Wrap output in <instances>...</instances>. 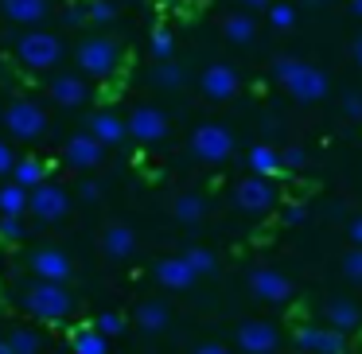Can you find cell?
I'll return each mask as SVG.
<instances>
[{"mask_svg": "<svg viewBox=\"0 0 362 354\" xmlns=\"http://www.w3.org/2000/svg\"><path fill=\"white\" fill-rule=\"evenodd\" d=\"M273 74H276V82L296 98V102H308V105L320 102V98H327V90H331L327 74H323L320 66L304 63V59H276Z\"/></svg>", "mask_w": 362, "mask_h": 354, "instance_id": "6da1fadb", "label": "cell"}, {"mask_svg": "<svg viewBox=\"0 0 362 354\" xmlns=\"http://www.w3.org/2000/svg\"><path fill=\"white\" fill-rule=\"evenodd\" d=\"M4 129H8L16 141H35V136L47 133V113H43V105L28 102V98H16V102H8V110H4Z\"/></svg>", "mask_w": 362, "mask_h": 354, "instance_id": "7a4b0ae2", "label": "cell"}, {"mask_svg": "<svg viewBox=\"0 0 362 354\" xmlns=\"http://www.w3.org/2000/svg\"><path fill=\"white\" fill-rule=\"evenodd\" d=\"M191 156L203 164H222L234 156V133L226 125H199L191 133Z\"/></svg>", "mask_w": 362, "mask_h": 354, "instance_id": "3957f363", "label": "cell"}, {"mask_svg": "<svg viewBox=\"0 0 362 354\" xmlns=\"http://www.w3.org/2000/svg\"><path fill=\"white\" fill-rule=\"evenodd\" d=\"M16 55L28 71H51V66L63 59V43L51 32H28L24 40L16 43Z\"/></svg>", "mask_w": 362, "mask_h": 354, "instance_id": "277c9868", "label": "cell"}, {"mask_svg": "<svg viewBox=\"0 0 362 354\" xmlns=\"http://www.w3.org/2000/svg\"><path fill=\"white\" fill-rule=\"evenodd\" d=\"M71 292L63 288V284H47V281H40L32 292H28V312L32 315H40L43 323H55V319H63L66 312H71Z\"/></svg>", "mask_w": 362, "mask_h": 354, "instance_id": "5b68a950", "label": "cell"}, {"mask_svg": "<svg viewBox=\"0 0 362 354\" xmlns=\"http://www.w3.org/2000/svg\"><path fill=\"white\" fill-rule=\"evenodd\" d=\"M234 203L242 206L245 214H265L276 206V187L273 179H265V175H245L242 183L234 187Z\"/></svg>", "mask_w": 362, "mask_h": 354, "instance_id": "8992f818", "label": "cell"}, {"mask_svg": "<svg viewBox=\"0 0 362 354\" xmlns=\"http://www.w3.org/2000/svg\"><path fill=\"white\" fill-rule=\"evenodd\" d=\"M117 59H121V51L110 40H86L78 47V66L86 74H94V78H105V74L117 71Z\"/></svg>", "mask_w": 362, "mask_h": 354, "instance_id": "52a82bcc", "label": "cell"}, {"mask_svg": "<svg viewBox=\"0 0 362 354\" xmlns=\"http://www.w3.org/2000/svg\"><path fill=\"white\" fill-rule=\"evenodd\" d=\"M125 125H129V136H136L141 144H160L168 136V117L156 105H136Z\"/></svg>", "mask_w": 362, "mask_h": 354, "instance_id": "ba28073f", "label": "cell"}, {"mask_svg": "<svg viewBox=\"0 0 362 354\" xmlns=\"http://www.w3.org/2000/svg\"><path fill=\"white\" fill-rule=\"evenodd\" d=\"M250 288H253V296L265 300V304H288L292 300V281L284 273H276V269H253Z\"/></svg>", "mask_w": 362, "mask_h": 354, "instance_id": "9c48e42d", "label": "cell"}, {"mask_svg": "<svg viewBox=\"0 0 362 354\" xmlns=\"http://www.w3.org/2000/svg\"><path fill=\"white\" fill-rule=\"evenodd\" d=\"M238 71L234 66H226V63H211L203 74H199V90H203L211 102H226V98H234L238 94Z\"/></svg>", "mask_w": 362, "mask_h": 354, "instance_id": "30bf717a", "label": "cell"}, {"mask_svg": "<svg viewBox=\"0 0 362 354\" xmlns=\"http://www.w3.org/2000/svg\"><path fill=\"white\" fill-rule=\"evenodd\" d=\"M276 343H281V335H276L273 323L245 319L242 327H238V346H242L245 354H273Z\"/></svg>", "mask_w": 362, "mask_h": 354, "instance_id": "8fae6325", "label": "cell"}, {"mask_svg": "<svg viewBox=\"0 0 362 354\" xmlns=\"http://www.w3.org/2000/svg\"><path fill=\"white\" fill-rule=\"evenodd\" d=\"M32 211L40 222H59L71 211V199H66V191L59 183H43L40 191H32Z\"/></svg>", "mask_w": 362, "mask_h": 354, "instance_id": "7c38bea8", "label": "cell"}, {"mask_svg": "<svg viewBox=\"0 0 362 354\" xmlns=\"http://www.w3.org/2000/svg\"><path fill=\"white\" fill-rule=\"evenodd\" d=\"M296 343L312 354H343L346 338L335 327H296Z\"/></svg>", "mask_w": 362, "mask_h": 354, "instance_id": "4fadbf2b", "label": "cell"}, {"mask_svg": "<svg viewBox=\"0 0 362 354\" xmlns=\"http://www.w3.org/2000/svg\"><path fill=\"white\" fill-rule=\"evenodd\" d=\"M32 269L40 273V281H47V284H66L74 273L71 257H66L63 249H40L32 257Z\"/></svg>", "mask_w": 362, "mask_h": 354, "instance_id": "5bb4252c", "label": "cell"}, {"mask_svg": "<svg viewBox=\"0 0 362 354\" xmlns=\"http://www.w3.org/2000/svg\"><path fill=\"white\" fill-rule=\"evenodd\" d=\"M105 156V144L98 141L94 133H74L71 141H66V160H71L74 167H98Z\"/></svg>", "mask_w": 362, "mask_h": 354, "instance_id": "9a60e30c", "label": "cell"}, {"mask_svg": "<svg viewBox=\"0 0 362 354\" xmlns=\"http://www.w3.org/2000/svg\"><path fill=\"white\" fill-rule=\"evenodd\" d=\"M102 253L113 261H125L136 253V234L125 226V222H113V226L102 230Z\"/></svg>", "mask_w": 362, "mask_h": 354, "instance_id": "2e32d148", "label": "cell"}, {"mask_svg": "<svg viewBox=\"0 0 362 354\" xmlns=\"http://www.w3.org/2000/svg\"><path fill=\"white\" fill-rule=\"evenodd\" d=\"M195 269L187 265V257H164L156 265V281L164 284V288H175V292H183V288H191L195 284Z\"/></svg>", "mask_w": 362, "mask_h": 354, "instance_id": "e0dca14e", "label": "cell"}, {"mask_svg": "<svg viewBox=\"0 0 362 354\" xmlns=\"http://www.w3.org/2000/svg\"><path fill=\"white\" fill-rule=\"evenodd\" d=\"M0 12L12 24H40V20H47L51 4L47 0H0Z\"/></svg>", "mask_w": 362, "mask_h": 354, "instance_id": "ac0fdd59", "label": "cell"}, {"mask_svg": "<svg viewBox=\"0 0 362 354\" xmlns=\"http://www.w3.org/2000/svg\"><path fill=\"white\" fill-rule=\"evenodd\" d=\"M51 98H55L59 105H66V110H74V105H82L90 98L86 82L74 78V74H59L55 82H51Z\"/></svg>", "mask_w": 362, "mask_h": 354, "instance_id": "d6986e66", "label": "cell"}, {"mask_svg": "<svg viewBox=\"0 0 362 354\" xmlns=\"http://www.w3.org/2000/svg\"><path fill=\"white\" fill-rule=\"evenodd\" d=\"M90 133H94L98 141L105 144V148H110V144H121V141H125L129 125L117 117V113H94V117H90Z\"/></svg>", "mask_w": 362, "mask_h": 354, "instance_id": "ffe728a7", "label": "cell"}, {"mask_svg": "<svg viewBox=\"0 0 362 354\" xmlns=\"http://www.w3.org/2000/svg\"><path fill=\"white\" fill-rule=\"evenodd\" d=\"M327 323L335 331H354L362 323V307L354 300H331L327 304Z\"/></svg>", "mask_w": 362, "mask_h": 354, "instance_id": "44dd1931", "label": "cell"}, {"mask_svg": "<svg viewBox=\"0 0 362 354\" xmlns=\"http://www.w3.org/2000/svg\"><path fill=\"white\" fill-rule=\"evenodd\" d=\"M24 211H32V191H24L20 183L0 187V214L4 218H20Z\"/></svg>", "mask_w": 362, "mask_h": 354, "instance_id": "7402d4cb", "label": "cell"}, {"mask_svg": "<svg viewBox=\"0 0 362 354\" xmlns=\"http://www.w3.org/2000/svg\"><path fill=\"white\" fill-rule=\"evenodd\" d=\"M136 327H141L144 335L164 331L168 327V304H160V300H144V304L136 307Z\"/></svg>", "mask_w": 362, "mask_h": 354, "instance_id": "603a6c76", "label": "cell"}, {"mask_svg": "<svg viewBox=\"0 0 362 354\" xmlns=\"http://www.w3.org/2000/svg\"><path fill=\"white\" fill-rule=\"evenodd\" d=\"M222 35H226L230 43H253V35H257V20H253L250 12H234V16L222 20Z\"/></svg>", "mask_w": 362, "mask_h": 354, "instance_id": "cb8c5ba5", "label": "cell"}, {"mask_svg": "<svg viewBox=\"0 0 362 354\" xmlns=\"http://www.w3.org/2000/svg\"><path fill=\"white\" fill-rule=\"evenodd\" d=\"M250 167H253V175L273 179V175L284 167V160H281V152L269 148V144H253V148H250Z\"/></svg>", "mask_w": 362, "mask_h": 354, "instance_id": "d4e9b609", "label": "cell"}, {"mask_svg": "<svg viewBox=\"0 0 362 354\" xmlns=\"http://www.w3.org/2000/svg\"><path fill=\"white\" fill-rule=\"evenodd\" d=\"M12 183H20L24 191H40L43 183H47V167H43L40 160H20L16 172H12Z\"/></svg>", "mask_w": 362, "mask_h": 354, "instance_id": "484cf974", "label": "cell"}, {"mask_svg": "<svg viewBox=\"0 0 362 354\" xmlns=\"http://www.w3.org/2000/svg\"><path fill=\"white\" fill-rule=\"evenodd\" d=\"M175 218H180L183 226H199V222L206 218V199L203 195H180L175 199Z\"/></svg>", "mask_w": 362, "mask_h": 354, "instance_id": "4316f807", "label": "cell"}, {"mask_svg": "<svg viewBox=\"0 0 362 354\" xmlns=\"http://www.w3.org/2000/svg\"><path fill=\"white\" fill-rule=\"evenodd\" d=\"M105 350H110V343H105V335L98 327L78 331V335H74V343H71V354H105Z\"/></svg>", "mask_w": 362, "mask_h": 354, "instance_id": "83f0119b", "label": "cell"}, {"mask_svg": "<svg viewBox=\"0 0 362 354\" xmlns=\"http://www.w3.org/2000/svg\"><path fill=\"white\" fill-rule=\"evenodd\" d=\"M183 257H187V265L195 269L199 276H206V273H214V269H218V261H214V253H211V249H203V245H191V249L183 253Z\"/></svg>", "mask_w": 362, "mask_h": 354, "instance_id": "f1b7e54d", "label": "cell"}, {"mask_svg": "<svg viewBox=\"0 0 362 354\" xmlns=\"http://www.w3.org/2000/svg\"><path fill=\"white\" fill-rule=\"evenodd\" d=\"M152 55H156L160 63H172V55H175V35L168 32V28H156V32H152Z\"/></svg>", "mask_w": 362, "mask_h": 354, "instance_id": "f546056e", "label": "cell"}, {"mask_svg": "<svg viewBox=\"0 0 362 354\" xmlns=\"http://www.w3.org/2000/svg\"><path fill=\"white\" fill-rule=\"evenodd\" d=\"M8 343H12V350H16V354H35V350H40V335H35V331H24V327L12 331Z\"/></svg>", "mask_w": 362, "mask_h": 354, "instance_id": "4dcf8cb0", "label": "cell"}, {"mask_svg": "<svg viewBox=\"0 0 362 354\" xmlns=\"http://www.w3.org/2000/svg\"><path fill=\"white\" fill-rule=\"evenodd\" d=\"M269 24H273L276 32H288V28L296 24V8H292V4H273V8H269Z\"/></svg>", "mask_w": 362, "mask_h": 354, "instance_id": "1f68e13d", "label": "cell"}, {"mask_svg": "<svg viewBox=\"0 0 362 354\" xmlns=\"http://www.w3.org/2000/svg\"><path fill=\"white\" fill-rule=\"evenodd\" d=\"M152 78H156L160 86L175 90V86H180V82H183V71H180V66H175V63H160L156 71H152Z\"/></svg>", "mask_w": 362, "mask_h": 354, "instance_id": "d6a6232c", "label": "cell"}, {"mask_svg": "<svg viewBox=\"0 0 362 354\" xmlns=\"http://www.w3.org/2000/svg\"><path fill=\"white\" fill-rule=\"evenodd\" d=\"M86 16L94 20V24H110V20L117 16V8H113L110 0H90V4H86Z\"/></svg>", "mask_w": 362, "mask_h": 354, "instance_id": "836d02e7", "label": "cell"}, {"mask_svg": "<svg viewBox=\"0 0 362 354\" xmlns=\"http://www.w3.org/2000/svg\"><path fill=\"white\" fill-rule=\"evenodd\" d=\"M121 327H125V319H121L117 312H102V315H98V331H102L105 338H110V335H117Z\"/></svg>", "mask_w": 362, "mask_h": 354, "instance_id": "e575fe53", "label": "cell"}, {"mask_svg": "<svg viewBox=\"0 0 362 354\" xmlns=\"http://www.w3.org/2000/svg\"><path fill=\"white\" fill-rule=\"evenodd\" d=\"M343 273L351 276V281H362V249H351L343 257Z\"/></svg>", "mask_w": 362, "mask_h": 354, "instance_id": "d590c367", "label": "cell"}, {"mask_svg": "<svg viewBox=\"0 0 362 354\" xmlns=\"http://www.w3.org/2000/svg\"><path fill=\"white\" fill-rule=\"evenodd\" d=\"M343 113L351 121H362V94H346L343 98Z\"/></svg>", "mask_w": 362, "mask_h": 354, "instance_id": "8d00e7d4", "label": "cell"}, {"mask_svg": "<svg viewBox=\"0 0 362 354\" xmlns=\"http://www.w3.org/2000/svg\"><path fill=\"white\" fill-rule=\"evenodd\" d=\"M0 237H24V226H20V218H0Z\"/></svg>", "mask_w": 362, "mask_h": 354, "instance_id": "74e56055", "label": "cell"}, {"mask_svg": "<svg viewBox=\"0 0 362 354\" xmlns=\"http://www.w3.org/2000/svg\"><path fill=\"white\" fill-rule=\"evenodd\" d=\"M16 164L20 160H12V148L4 141H0V175H8V172H16Z\"/></svg>", "mask_w": 362, "mask_h": 354, "instance_id": "f35d334b", "label": "cell"}, {"mask_svg": "<svg viewBox=\"0 0 362 354\" xmlns=\"http://www.w3.org/2000/svg\"><path fill=\"white\" fill-rule=\"evenodd\" d=\"M281 160H284V167H304V148H288V152H281Z\"/></svg>", "mask_w": 362, "mask_h": 354, "instance_id": "ab89813d", "label": "cell"}, {"mask_svg": "<svg viewBox=\"0 0 362 354\" xmlns=\"http://www.w3.org/2000/svg\"><path fill=\"white\" fill-rule=\"evenodd\" d=\"M308 218V211H304V206H288V211H284V222H288V226H300V222H304Z\"/></svg>", "mask_w": 362, "mask_h": 354, "instance_id": "60d3db41", "label": "cell"}, {"mask_svg": "<svg viewBox=\"0 0 362 354\" xmlns=\"http://www.w3.org/2000/svg\"><path fill=\"white\" fill-rule=\"evenodd\" d=\"M351 242L362 249V214H358V218H351Z\"/></svg>", "mask_w": 362, "mask_h": 354, "instance_id": "b9f144b4", "label": "cell"}, {"mask_svg": "<svg viewBox=\"0 0 362 354\" xmlns=\"http://www.w3.org/2000/svg\"><path fill=\"white\" fill-rule=\"evenodd\" d=\"M195 354H230V350H226V346H222V343H203V346H199Z\"/></svg>", "mask_w": 362, "mask_h": 354, "instance_id": "7bdbcfd3", "label": "cell"}, {"mask_svg": "<svg viewBox=\"0 0 362 354\" xmlns=\"http://www.w3.org/2000/svg\"><path fill=\"white\" fill-rule=\"evenodd\" d=\"M98 195H102V191H98V183H82V199H86V203H94Z\"/></svg>", "mask_w": 362, "mask_h": 354, "instance_id": "ee69618b", "label": "cell"}, {"mask_svg": "<svg viewBox=\"0 0 362 354\" xmlns=\"http://www.w3.org/2000/svg\"><path fill=\"white\" fill-rule=\"evenodd\" d=\"M242 4H245V8H253V12H261V8H273V0H242Z\"/></svg>", "mask_w": 362, "mask_h": 354, "instance_id": "f6af8a7d", "label": "cell"}, {"mask_svg": "<svg viewBox=\"0 0 362 354\" xmlns=\"http://www.w3.org/2000/svg\"><path fill=\"white\" fill-rule=\"evenodd\" d=\"M351 55H354V63H358V66H362V35H358V40H354V43H351Z\"/></svg>", "mask_w": 362, "mask_h": 354, "instance_id": "bcb514c9", "label": "cell"}, {"mask_svg": "<svg viewBox=\"0 0 362 354\" xmlns=\"http://www.w3.org/2000/svg\"><path fill=\"white\" fill-rule=\"evenodd\" d=\"M0 354H16V350H12V343H8V338H0Z\"/></svg>", "mask_w": 362, "mask_h": 354, "instance_id": "7dc6e473", "label": "cell"}, {"mask_svg": "<svg viewBox=\"0 0 362 354\" xmlns=\"http://www.w3.org/2000/svg\"><path fill=\"white\" fill-rule=\"evenodd\" d=\"M351 12H354V16H362V0H351Z\"/></svg>", "mask_w": 362, "mask_h": 354, "instance_id": "c3c4849f", "label": "cell"}]
</instances>
